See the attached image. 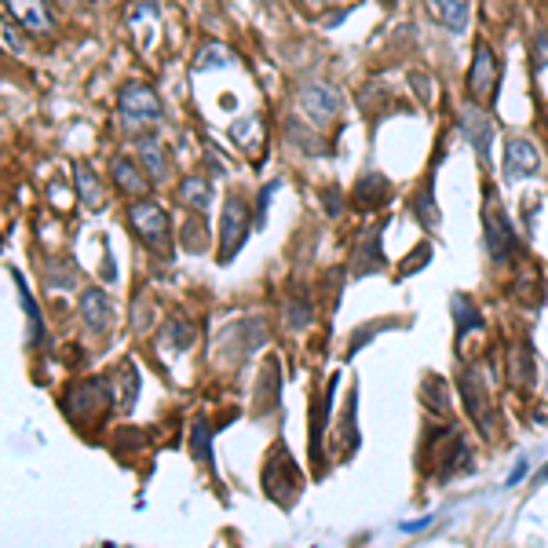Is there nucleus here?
Segmentation results:
<instances>
[{
  "instance_id": "nucleus-10",
  "label": "nucleus",
  "mask_w": 548,
  "mask_h": 548,
  "mask_svg": "<svg viewBox=\"0 0 548 548\" xmlns=\"http://www.w3.org/2000/svg\"><path fill=\"white\" fill-rule=\"evenodd\" d=\"M8 19H15L30 33H51L55 30V12L48 0H4Z\"/></svg>"
},
{
  "instance_id": "nucleus-16",
  "label": "nucleus",
  "mask_w": 548,
  "mask_h": 548,
  "mask_svg": "<svg viewBox=\"0 0 548 548\" xmlns=\"http://www.w3.org/2000/svg\"><path fill=\"white\" fill-rule=\"evenodd\" d=\"M139 161L146 164L150 180H164V176H169V154H164V146H161V139L154 132L139 136Z\"/></svg>"
},
{
  "instance_id": "nucleus-11",
  "label": "nucleus",
  "mask_w": 548,
  "mask_h": 548,
  "mask_svg": "<svg viewBox=\"0 0 548 548\" xmlns=\"http://www.w3.org/2000/svg\"><path fill=\"white\" fill-rule=\"evenodd\" d=\"M300 106L307 110L311 118L329 121V118H337V114H340L344 95H340L333 84H325V81H311L307 88H300Z\"/></svg>"
},
{
  "instance_id": "nucleus-8",
  "label": "nucleus",
  "mask_w": 548,
  "mask_h": 548,
  "mask_svg": "<svg viewBox=\"0 0 548 548\" xmlns=\"http://www.w3.org/2000/svg\"><path fill=\"white\" fill-rule=\"evenodd\" d=\"M106 399H114V395H110V384H102V380H81V384H74V388L66 392V413L74 420H84L88 410L102 413L110 406Z\"/></svg>"
},
{
  "instance_id": "nucleus-18",
  "label": "nucleus",
  "mask_w": 548,
  "mask_h": 548,
  "mask_svg": "<svg viewBox=\"0 0 548 548\" xmlns=\"http://www.w3.org/2000/svg\"><path fill=\"white\" fill-rule=\"evenodd\" d=\"M508 376L516 388H534V355H530V344H516L508 351Z\"/></svg>"
},
{
  "instance_id": "nucleus-6",
  "label": "nucleus",
  "mask_w": 548,
  "mask_h": 548,
  "mask_svg": "<svg viewBox=\"0 0 548 548\" xmlns=\"http://www.w3.org/2000/svg\"><path fill=\"white\" fill-rule=\"evenodd\" d=\"M498 77H501V66H498V55H493L490 44H475L472 51V70H468V92L472 99H493L498 95Z\"/></svg>"
},
{
  "instance_id": "nucleus-34",
  "label": "nucleus",
  "mask_w": 548,
  "mask_h": 548,
  "mask_svg": "<svg viewBox=\"0 0 548 548\" xmlns=\"http://www.w3.org/2000/svg\"><path fill=\"white\" fill-rule=\"evenodd\" d=\"M4 40H8V48H12V51H22V48H26V40H22V37L12 30V19L4 22Z\"/></svg>"
},
{
  "instance_id": "nucleus-30",
  "label": "nucleus",
  "mask_w": 548,
  "mask_h": 548,
  "mask_svg": "<svg viewBox=\"0 0 548 548\" xmlns=\"http://www.w3.org/2000/svg\"><path fill=\"white\" fill-rule=\"evenodd\" d=\"M534 66H537V70L548 66V30H541V33L534 37Z\"/></svg>"
},
{
  "instance_id": "nucleus-36",
  "label": "nucleus",
  "mask_w": 548,
  "mask_h": 548,
  "mask_svg": "<svg viewBox=\"0 0 548 548\" xmlns=\"http://www.w3.org/2000/svg\"><path fill=\"white\" fill-rule=\"evenodd\" d=\"M523 475H526V461H519V464H516V472L508 475V486H516V482H519Z\"/></svg>"
},
{
  "instance_id": "nucleus-9",
  "label": "nucleus",
  "mask_w": 548,
  "mask_h": 548,
  "mask_svg": "<svg viewBox=\"0 0 548 548\" xmlns=\"http://www.w3.org/2000/svg\"><path fill=\"white\" fill-rule=\"evenodd\" d=\"M537 172H541V154H537V146L526 143V139H519V136H512L505 143V180L508 183H519V180H530Z\"/></svg>"
},
{
  "instance_id": "nucleus-5",
  "label": "nucleus",
  "mask_w": 548,
  "mask_h": 548,
  "mask_svg": "<svg viewBox=\"0 0 548 548\" xmlns=\"http://www.w3.org/2000/svg\"><path fill=\"white\" fill-rule=\"evenodd\" d=\"M461 395H464V406H468V417L475 420L479 431L493 435V424H498V417H493V402H490V388L479 369H464L461 373Z\"/></svg>"
},
{
  "instance_id": "nucleus-26",
  "label": "nucleus",
  "mask_w": 548,
  "mask_h": 548,
  "mask_svg": "<svg viewBox=\"0 0 548 548\" xmlns=\"http://www.w3.org/2000/svg\"><path fill=\"white\" fill-rule=\"evenodd\" d=\"M234 59H231V51H224L219 44H205L201 51H198V59H194V70L201 74V70H212V66H231Z\"/></svg>"
},
{
  "instance_id": "nucleus-1",
  "label": "nucleus",
  "mask_w": 548,
  "mask_h": 548,
  "mask_svg": "<svg viewBox=\"0 0 548 548\" xmlns=\"http://www.w3.org/2000/svg\"><path fill=\"white\" fill-rule=\"evenodd\" d=\"M118 114H121L125 132H132V136L139 139V136H146V132L161 121V99H157V92H154L150 84L132 81V84H125L121 95H118Z\"/></svg>"
},
{
  "instance_id": "nucleus-22",
  "label": "nucleus",
  "mask_w": 548,
  "mask_h": 548,
  "mask_svg": "<svg viewBox=\"0 0 548 548\" xmlns=\"http://www.w3.org/2000/svg\"><path fill=\"white\" fill-rule=\"evenodd\" d=\"M12 278H15V289H19V296H22L26 318H30V344L37 348V344H44V325H40V311H37V304H33V296H30V289H26V282L19 278L15 270H12Z\"/></svg>"
},
{
  "instance_id": "nucleus-14",
  "label": "nucleus",
  "mask_w": 548,
  "mask_h": 548,
  "mask_svg": "<svg viewBox=\"0 0 548 548\" xmlns=\"http://www.w3.org/2000/svg\"><path fill=\"white\" fill-rule=\"evenodd\" d=\"M110 172H114V183H118L128 198H146V194H150V180L143 176V169H139L136 161L118 157V161H114V169H110Z\"/></svg>"
},
{
  "instance_id": "nucleus-32",
  "label": "nucleus",
  "mask_w": 548,
  "mask_h": 548,
  "mask_svg": "<svg viewBox=\"0 0 548 548\" xmlns=\"http://www.w3.org/2000/svg\"><path fill=\"white\" fill-rule=\"evenodd\" d=\"M344 431H348V450H355V443H358V435H355V395H351L348 413H344Z\"/></svg>"
},
{
  "instance_id": "nucleus-17",
  "label": "nucleus",
  "mask_w": 548,
  "mask_h": 548,
  "mask_svg": "<svg viewBox=\"0 0 548 548\" xmlns=\"http://www.w3.org/2000/svg\"><path fill=\"white\" fill-rule=\"evenodd\" d=\"M392 198V183L384 180V176H376V172H369V176H362L358 180V194H355V201L362 205V208H380L384 201Z\"/></svg>"
},
{
  "instance_id": "nucleus-13",
  "label": "nucleus",
  "mask_w": 548,
  "mask_h": 548,
  "mask_svg": "<svg viewBox=\"0 0 548 548\" xmlns=\"http://www.w3.org/2000/svg\"><path fill=\"white\" fill-rule=\"evenodd\" d=\"M81 318L84 325L92 329V333H106L110 322H114V307H110V300L102 296V289H88L81 296Z\"/></svg>"
},
{
  "instance_id": "nucleus-20",
  "label": "nucleus",
  "mask_w": 548,
  "mask_h": 548,
  "mask_svg": "<svg viewBox=\"0 0 548 548\" xmlns=\"http://www.w3.org/2000/svg\"><path fill=\"white\" fill-rule=\"evenodd\" d=\"M337 380H340V376L329 380L325 395H322V399H318V406H314V420H311V457H318V450H322V431H325L329 406H333V395H337Z\"/></svg>"
},
{
  "instance_id": "nucleus-25",
  "label": "nucleus",
  "mask_w": 548,
  "mask_h": 548,
  "mask_svg": "<svg viewBox=\"0 0 548 548\" xmlns=\"http://www.w3.org/2000/svg\"><path fill=\"white\" fill-rule=\"evenodd\" d=\"M190 454L205 464L212 461V428L205 420H194V428H190Z\"/></svg>"
},
{
  "instance_id": "nucleus-12",
  "label": "nucleus",
  "mask_w": 548,
  "mask_h": 548,
  "mask_svg": "<svg viewBox=\"0 0 548 548\" xmlns=\"http://www.w3.org/2000/svg\"><path fill=\"white\" fill-rule=\"evenodd\" d=\"M428 12H431V19L438 26H446L450 33H464L472 4H468V0H428Z\"/></svg>"
},
{
  "instance_id": "nucleus-33",
  "label": "nucleus",
  "mask_w": 548,
  "mask_h": 548,
  "mask_svg": "<svg viewBox=\"0 0 548 548\" xmlns=\"http://www.w3.org/2000/svg\"><path fill=\"white\" fill-rule=\"evenodd\" d=\"M410 81H413V88H417V95L428 102L431 99V81H428V74H410Z\"/></svg>"
},
{
  "instance_id": "nucleus-27",
  "label": "nucleus",
  "mask_w": 548,
  "mask_h": 548,
  "mask_svg": "<svg viewBox=\"0 0 548 548\" xmlns=\"http://www.w3.org/2000/svg\"><path fill=\"white\" fill-rule=\"evenodd\" d=\"M164 340H172L176 351H187L194 344V329L183 318H169V325H164Z\"/></svg>"
},
{
  "instance_id": "nucleus-19",
  "label": "nucleus",
  "mask_w": 548,
  "mask_h": 548,
  "mask_svg": "<svg viewBox=\"0 0 548 548\" xmlns=\"http://www.w3.org/2000/svg\"><path fill=\"white\" fill-rule=\"evenodd\" d=\"M74 183H77V194H81L84 208H102V183L88 164H74Z\"/></svg>"
},
{
  "instance_id": "nucleus-2",
  "label": "nucleus",
  "mask_w": 548,
  "mask_h": 548,
  "mask_svg": "<svg viewBox=\"0 0 548 548\" xmlns=\"http://www.w3.org/2000/svg\"><path fill=\"white\" fill-rule=\"evenodd\" d=\"M128 227L132 234L157 256H169L172 252V224H169V212L154 201H136L128 208Z\"/></svg>"
},
{
  "instance_id": "nucleus-15",
  "label": "nucleus",
  "mask_w": 548,
  "mask_h": 548,
  "mask_svg": "<svg viewBox=\"0 0 548 548\" xmlns=\"http://www.w3.org/2000/svg\"><path fill=\"white\" fill-rule=\"evenodd\" d=\"M380 234H384V224L369 227V238L362 234L358 252H355V274H376V270L384 267V256H380Z\"/></svg>"
},
{
  "instance_id": "nucleus-23",
  "label": "nucleus",
  "mask_w": 548,
  "mask_h": 548,
  "mask_svg": "<svg viewBox=\"0 0 548 548\" xmlns=\"http://www.w3.org/2000/svg\"><path fill=\"white\" fill-rule=\"evenodd\" d=\"M180 198H183L190 208L205 212V208L212 205V187H208V180H201V176H190V180H183V187H180Z\"/></svg>"
},
{
  "instance_id": "nucleus-24",
  "label": "nucleus",
  "mask_w": 548,
  "mask_h": 548,
  "mask_svg": "<svg viewBox=\"0 0 548 548\" xmlns=\"http://www.w3.org/2000/svg\"><path fill=\"white\" fill-rule=\"evenodd\" d=\"M454 318H457V340L468 333V329H482V314H475L472 300L468 296H454Z\"/></svg>"
},
{
  "instance_id": "nucleus-21",
  "label": "nucleus",
  "mask_w": 548,
  "mask_h": 548,
  "mask_svg": "<svg viewBox=\"0 0 548 548\" xmlns=\"http://www.w3.org/2000/svg\"><path fill=\"white\" fill-rule=\"evenodd\" d=\"M263 125H260V118H242V121H234L231 125V139H234V146H242V150H252V157H260V150H263Z\"/></svg>"
},
{
  "instance_id": "nucleus-7",
  "label": "nucleus",
  "mask_w": 548,
  "mask_h": 548,
  "mask_svg": "<svg viewBox=\"0 0 548 548\" xmlns=\"http://www.w3.org/2000/svg\"><path fill=\"white\" fill-rule=\"evenodd\" d=\"M461 132L472 143L475 157L482 161V169H490V146H493V121L482 114V106H464L461 110Z\"/></svg>"
},
{
  "instance_id": "nucleus-35",
  "label": "nucleus",
  "mask_w": 548,
  "mask_h": 548,
  "mask_svg": "<svg viewBox=\"0 0 548 548\" xmlns=\"http://www.w3.org/2000/svg\"><path fill=\"white\" fill-rule=\"evenodd\" d=\"M278 190V183H267L263 194H260V224H263V216H267V205H270V194Z\"/></svg>"
},
{
  "instance_id": "nucleus-31",
  "label": "nucleus",
  "mask_w": 548,
  "mask_h": 548,
  "mask_svg": "<svg viewBox=\"0 0 548 548\" xmlns=\"http://www.w3.org/2000/svg\"><path fill=\"white\" fill-rule=\"evenodd\" d=\"M428 260H431V245H417V256H413V260H406V263L399 267V274L406 278V274H413V270H417L420 263H428Z\"/></svg>"
},
{
  "instance_id": "nucleus-3",
  "label": "nucleus",
  "mask_w": 548,
  "mask_h": 548,
  "mask_svg": "<svg viewBox=\"0 0 548 548\" xmlns=\"http://www.w3.org/2000/svg\"><path fill=\"white\" fill-rule=\"evenodd\" d=\"M245 242H249V205L238 194H231L224 201V212H219V252H216V260L231 263L242 252Z\"/></svg>"
},
{
  "instance_id": "nucleus-37",
  "label": "nucleus",
  "mask_w": 548,
  "mask_h": 548,
  "mask_svg": "<svg viewBox=\"0 0 548 548\" xmlns=\"http://www.w3.org/2000/svg\"><path fill=\"white\" fill-rule=\"evenodd\" d=\"M541 482H548V464H544V468L537 472V486H541Z\"/></svg>"
},
{
  "instance_id": "nucleus-28",
  "label": "nucleus",
  "mask_w": 548,
  "mask_h": 548,
  "mask_svg": "<svg viewBox=\"0 0 548 548\" xmlns=\"http://www.w3.org/2000/svg\"><path fill=\"white\" fill-rule=\"evenodd\" d=\"M428 388H431V395H428V410L446 413V410H450V402H446V384H443V380H435V376H428Z\"/></svg>"
},
{
  "instance_id": "nucleus-29",
  "label": "nucleus",
  "mask_w": 548,
  "mask_h": 548,
  "mask_svg": "<svg viewBox=\"0 0 548 548\" xmlns=\"http://www.w3.org/2000/svg\"><path fill=\"white\" fill-rule=\"evenodd\" d=\"M183 242H187V249H190V252H201V249H205V242H208V238H205L201 219H190V224L183 227Z\"/></svg>"
},
{
  "instance_id": "nucleus-4",
  "label": "nucleus",
  "mask_w": 548,
  "mask_h": 548,
  "mask_svg": "<svg viewBox=\"0 0 548 548\" xmlns=\"http://www.w3.org/2000/svg\"><path fill=\"white\" fill-rule=\"evenodd\" d=\"M482 238H486V252L493 260H505L516 245V234H512V224H508V216H505V205L501 198L486 190V205H482Z\"/></svg>"
}]
</instances>
